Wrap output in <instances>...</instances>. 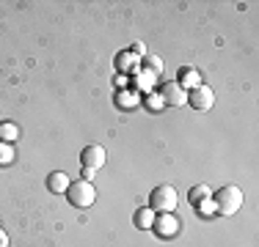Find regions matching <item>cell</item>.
I'll return each instance as SVG.
<instances>
[{
  "instance_id": "obj_9",
  "label": "cell",
  "mask_w": 259,
  "mask_h": 247,
  "mask_svg": "<svg viewBox=\"0 0 259 247\" xmlns=\"http://www.w3.org/2000/svg\"><path fill=\"white\" fill-rule=\"evenodd\" d=\"M47 187H50V193H66V187H69V176L61 170H55L47 176Z\"/></svg>"
},
{
  "instance_id": "obj_4",
  "label": "cell",
  "mask_w": 259,
  "mask_h": 247,
  "mask_svg": "<svg viewBox=\"0 0 259 247\" xmlns=\"http://www.w3.org/2000/svg\"><path fill=\"white\" fill-rule=\"evenodd\" d=\"M157 94H160V102L168 104V107H180V104L188 102V91H185L177 80H165Z\"/></svg>"
},
{
  "instance_id": "obj_12",
  "label": "cell",
  "mask_w": 259,
  "mask_h": 247,
  "mask_svg": "<svg viewBox=\"0 0 259 247\" xmlns=\"http://www.w3.org/2000/svg\"><path fill=\"white\" fill-rule=\"evenodd\" d=\"M177 83H180L182 88H185V85H190V88H196V85H201V77H199V72H196V69H190V66H185Z\"/></svg>"
},
{
  "instance_id": "obj_13",
  "label": "cell",
  "mask_w": 259,
  "mask_h": 247,
  "mask_svg": "<svg viewBox=\"0 0 259 247\" xmlns=\"http://www.w3.org/2000/svg\"><path fill=\"white\" fill-rule=\"evenodd\" d=\"M20 138V127H17V124H0V140H3V143H14V140Z\"/></svg>"
},
{
  "instance_id": "obj_16",
  "label": "cell",
  "mask_w": 259,
  "mask_h": 247,
  "mask_svg": "<svg viewBox=\"0 0 259 247\" xmlns=\"http://www.w3.org/2000/svg\"><path fill=\"white\" fill-rule=\"evenodd\" d=\"M83 178H85V181H91V178H94V170H91V168H83Z\"/></svg>"
},
{
  "instance_id": "obj_11",
  "label": "cell",
  "mask_w": 259,
  "mask_h": 247,
  "mask_svg": "<svg viewBox=\"0 0 259 247\" xmlns=\"http://www.w3.org/2000/svg\"><path fill=\"white\" fill-rule=\"evenodd\" d=\"M209 195H212V190H209L207 184H196V187L190 190V195H188V198H190V203H193V206L199 209L204 201H209Z\"/></svg>"
},
{
  "instance_id": "obj_1",
  "label": "cell",
  "mask_w": 259,
  "mask_h": 247,
  "mask_svg": "<svg viewBox=\"0 0 259 247\" xmlns=\"http://www.w3.org/2000/svg\"><path fill=\"white\" fill-rule=\"evenodd\" d=\"M243 203H245L243 190L234 187V184H226V187H221L218 193H215L212 206H215V212H218V214H224V217H232V214L240 212V206H243Z\"/></svg>"
},
{
  "instance_id": "obj_17",
  "label": "cell",
  "mask_w": 259,
  "mask_h": 247,
  "mask_svg": "<svg viewBox=\"0 0 259 247\" xmlns=\"http://www.w3.org/2000/svg\"><path fill=\"white\" fill-rule=\"evenodd\" d=\"M0 247H9V236H6V231H0Z\"/></svg>"
},
{
  "instance_id": "obj_5",
  "label": "cell",
  "mask_w": 259,
  "mask_h": 247,
  "mask_svg": "<svg viewBox=\"0 0 259 247\" xmlns=\"http://www.w3.org/2000/svg\"><path fill=\"white\" fill-rule=\"evenodd\" d=\"M188 104L193 110H201V113H204V110H209L215 104V94H212V88H209V85H196V88H190L188 91Z\"/></svg>"
},
{
  "instance_id": "obj_15",
  "label": "cell",
  "mask_w": 259,
  "mask_h": 247,
  "mask_svg": "<svg viewBox=\"0 0 259 247\" xmlns=\"http://www.w3.org/2000/svg\"><path fill=\"white\" fill-rule=\"evenodd\" d=\"M11 162H14V148H11V143H0V165Z\"/></svg>"
},
{
  "instance_id": "obj_6",
  "label": "cell",
  "mask_w": 259,
  "mask_h": 247,
  "mask_svg": "<svg viewBox=\"0 0 259 247\" xmlns=\"http://www.w3.org/2000/svg\"><path fill=\"white\" fill-rule=\"evenodd\" d=\"M80 165H83V168H91V170L102 168L105 165V148L97 146V143L85 146L83 151H80Z\"/></svg>"
},
{
  "instance_id": "obj_7",
  "label": "cell",
  "mask_w": 259,
  "mask_h": 247,
  "mask_svg": "<svg viewBox=\"0 0 259 247\" xmlns=\"http://www.w3.org/2000/svg\"><path fill=\"white\" fill-rule=\"evenodd\" d=\"M152 228H155L163 239H168V236H174V233L180 231V220H177L174 214H160V217H155V225Z\"/></svg>"
},
{
  "instance_id": "obj_3",
  "label": "cell",
  "mask_w": 259,
  "mask_h": 247,
  "mask_svg": "<svg viewBox=\"0 0 259 247\" xmlns=\"http://www.w3.org/2000/svg\"><path fill=\"white\" fill-rule=\"evenodd\" d=\"M66 198H69L72 206L77 209H89L91 203L97 201V190L91 181H85V178H80V181H72L69 187H66Z\"/></svg>"
},
{
  "instance_id": "obj_2",
  "label": "cell",
  "mask_w": 259,
  "mask_h": 247,
  "mask_svg": "<svg viewBox=\"0 0 259 247\" xmlns=\"http://www.w3.org/2000/svg\"><path fill=\"white\" fill-rule=\"evenodd\" d=\"M177 203H180V195H177V190L171 184H160L149 195V209L160 214H171L177 209Z\"/></svg>"
},
{
  "instance_id": "obj_10",
  "label": "cell",
  "mask_w": 259,
  "mask_h": 247,
  "mask_svg": "<svg viewBox=\"0 0 259 247\" xmlns=\"http://www.w3.org/2000/svg\"><path fill=\"white\" fill-rule=\"evenodd\" d=\"M135 225L141 228V231H149L152 225H155V212H152L149 206H144V209H138V212H135Z\"/></svg>"
},
{
  "instance_id": "obj_14",
  "label": "cell",
  "mask_w": 259,
  "mask_h": 247,
  "mask_svg": "<svg viewBox=\"0 0 259 247\" xmlns=\"http://www.w3.org/2000/svg\"><path fill=\"white\" fill-rule=\"evenodd\" d=\"M144 64H146V69H149V74H155V77L163 74V58H157V55H144Z\"/></svg>"
},
{
  "instance_id": "obj_8",
  "label": "cell",
  "mask_w": 259,
  "mask_h": 247,
  "mask_svg": "<svg viewBox=\"0 0 259 247\" xmlns=\"http://www.w3.org/2000/svg\"><path fill=\"white\" fill-rule=\"evenodd\" d=\"M116 69H119V72H124V74L138 72V55H135V52H130V49H124V52H119V55H116Z\"/></svg>"
}]
</instances>
